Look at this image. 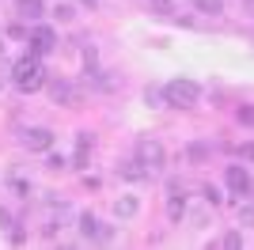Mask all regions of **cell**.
<instances>
[{
  "instance_id": "7",
  "label": "cell",
  "mask_w": 254,
  "mask_h": 250,
  "mask_svg": "<svg viewBox=\"0 0 254 250\" xmlns=\"http://www.w3.org/2000/svg\"><path fill=\"white\" fill-rule=\"evenodd\" d=\"M167 216L171 220L186 216V189H182L179 182H171V186H167Z\"/></svg>"
},
{
  "instance_id": "18",
  "label": "cell",
  "mask_w": 254,
  "mask_h": 250,
  "mask_svg": "<svg viewBox=\"0 0 254 250\" xmlns=\"http://www.w3.org/2000/svg\"><path fill=\"white\" fill-rule=\"evenodd\" d=\"M0 228H11V212L8 208H0Z\"/></svg>"
},
{
  "instance_id": "4",
  "label": "cell",
  "mask_w": 254,
  "mask_h": 250,
  "mask_svg": "<svg viewBox=\"0 0 254 250\" xmlns=\"http://www.w3.org/2000/svg\"><path fill=\"white\" fill-rule=\"evenodd\" d=\"M224 182H228V189H232L235 197H247V193L254 189V178H251V171H247L243 163L228 167V171H224Z\"/></svg>"
},
{
  "instance_id": "9",
  "label": "cell",
  "mask_w": 254,
  "mask_h": 250,
  "mask_svg": "<svg viewBox=\"0 0 254 250\" xmlns=\"http://www.w3.org/2000/svg\"><path fill=\"white\" fill-rule=\"evenodd\" d=\"M15 11H19V19H38L42 15V0H15Z\"/></svg>"
},
{
  "instance_id": "10",
  "label": "cell",
  "mask_w": 254,
  "mask_h": 250,
  "mask_svg": "<svg viewBox=\"0 0 254 250\" xmlns=\"http://www.w3.org/2000/svg\"><path fill=\"white\" fill-rule=\"evenodd\" d=\"M137 208H140V201L137 197H133V193H129V197H122V201H118V216H137Z\"/></svg>"
},
{
  "instance_id": "3",
  "label": "cell",
  "mask_w": 254,
  "mask_h": 250,
  "mask_svg": "<svg viewBox=\"0 0 254 250\" xmlns=\"http://www.w3.org/2000/svg\"><path fill=\"white\" fill-rule=\"evenodd\" d=\"M137 163L148 171V175H156L159 167H163V144L159 140H140L137 144Z\"/></svg>"
},
{
  "instance_id": "8",
  "label": "cell",
  "mask_w": 254,
  "mask_h": 250,
  "mask_svg": "<svg viewBox=\"0 0 254 250\" xmlns=\"http://www.w3.org/2000/svg\"><path fill=\"white\" fill-rule=\"evenodd\" d=\"M50 95H53V103H61V106H76V87H72V83H64V80L53 83Z\"/></svg>"
},
{
  "instance_id": "6",
  "label": "cell",
  "mask_w": 254,
  "mask_h": 250,
  "mask_svg": "<svg viewBox=\"0 0 254 250\" xmlns=\"http://www.w3.org/2000/svg\"><path fill=\"white\" fill-rule=\"evenodd\" d=\"M23 144L31 148V152H50L53 148V133L46 125H31V129H23Z\"/></svg>"
},
{
  "instance_id": "1",
  "label": "cell",
  "mask_w": 254,
  "mask_h": 250,
  "mask_svg": "<svg viewBox=\"0 0 254 250\" xmlns=\"http://www.w3.org/2000/svg\"><path fill=\"white\" fill-rule=\"evenodd\" d=\"M201 99V83L186 80V76H175L171 83H163V106H175V110H190Z\"/></svg>"
},
{
  "instance_id": "13",
  "label": "cell",
  "mask_w": 254,
  "mask_h": 250,
  "mask_svg": "<svg viewBox=\"0 0 254 250\" xmlns=\"http://www.w3.org/2000/svg\"><path fill=\"white\" fill-rule=\"evenodd\" d=\"M193 4H197V11H205V15H220L224 11L220 0H193Z\"/></svg>"
},
{
  "instance_id": "17",
  "label": "cell",
  "mask_w": 254,
  "mask_h": 250,
  "mask_svg": "<svg viewBox=\"0 0 254 250\" xmlns=\"http://www.w3.org/2000/svg\"><path fill=\"white\" fill-rule=\"evenodd\" d=\"M239 122L254 125V106H239Z\"/></svg>"
},
{
  "instance_id": "19",
  "label": "cell",
  "mask_w": 254,
  "mask_h": 250,
  "mask_svg": "<svg viewBox=\"0 0 254 250\" xmlns=\"http://www.w3.org/2000/svg\"><path fill=\"white\" fill-rule=\"evenodd\" d=\"M87 4H99V0H87Z\"/></svg>"
},
{
  "instance_id": "2",
  "label": "cell",
  "mask_w": 254,
  "mask_h": 250,
  "mask_svg": "<svg viewBox=\"0 0 254 250\" xmlns=\"http://www.w3.org/2000/svg\"><path fill=\"white\" fill-rule=\"evenodd\" d=\"M42 57H34V53H27V57H19V61H15V68H11V80H15V87H19V91H38V87H42Z\"/></svg>"
},
{
  "instance_id": "5",
  "label": "cell",
  "mask_w": 254,
  "mask_h": 250,
  "mask_svg": "<svg viewBox=\"0 0 254 250\" xmlns=\"http://www.w3.org/2000/svg\"><path fill=\"white\" fill-rule=\"evenodd\" d=\"M53 50H57V31L53 27H34L31 31V53L34 57H46Z\"/></svg>"
},
{
  "instance_id": "11",
  "label": "cell",
  "mask_w": 254,
  "mask_h": 250,
  "mask_svg": "<svg viewBox=\"0 0 254 250\" xmlns=\"http://www.w3.org/2000/svg\"><path fill=\"white\" fill-rule=\"evenodd\" d=\"M80 231H84L87 239H99V220L91 216V212H84V216H80Z\"/></svg>"
},
{
  "instance_id": "12",
  "label": "cell",
  "mask_w": 254,
  "mask_h": 250,
  "mask_svg": "<svg viewBox=\"0 0 254 250\" xmlns=\"http://www.w3.org/2000/svg\"><path fill=\"white\" fill-rule=\"evenodd\" d=\"M216 247H224V250H239V247H243V235H239V231H228V235H220V243H216Z\"/></svg>"
},
{
  "instance_id": "15",
  "label": "cell",
  "mask_w": 254,
  "mask_h": 250,
  "mask_svg": "<svg viewBox=\"0 0 254 250\" xmlns=\"http://www.w3.org/2000/svg\"><path fill=\"white\" fill-rule=\"evenodd\" d=\"M201 193H205V201H209V205H220V201H224V197H220V189H216V186H205Z\"/></svg>"
},
{
  "instance_id": "16",
  "label": "cell",
  "mask_w": 254,
  "mask_h": 250,
  "mask_svg": "<svg viewBox=\"0 0 254 250\" xmlns=\"http://www.w3.org/2000/svg\"><path fill=\"white\" fill-rule=\"evenodd\" d=\"M53 15H57L61 23H68V19H72V8H68V4H57V8H53Z\"/></svg>"
},
{
  "instance_id": "14",
  "label": "cell",
  "mask_w": 254,
  "mask_h": 250,
  "mask_svg": "<svg viewBox=\"0 0 254 250\" xmlns=\"http://www.w3.org/2000/svg\"><path fill=\"white\" fill-rule=\"evenodd\" d=\"M122 175H126V178H148V171H144L140 163H126V167H122Z\"/></svg>"
}]
</instances>
